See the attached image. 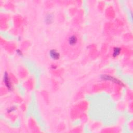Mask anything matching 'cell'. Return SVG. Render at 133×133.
<instances>
[{
	"mask_svg": "<svg viewBox=\"0 0 133 133\" xmlns=\"http://www.w3.org/2000/svg\"><path fill=\"white\" fill-rule=\"evenodd\" d=\"M4 79L5 84H6V85L7 86V88H10V82H9V77H8V75H7L6 73H5V74Z\"/></svg>",
	"mask_w": 133,
	"mask_h": 133,
	"instance_id": "3",
	"label": "cell"
},
{
	"mask_svg": "<svg viewBox=\"0 0 133 133\" xmlns=\"http://www.w3.org/2000/svg\"><path fill=\"white\" fill-rule=\"evenodd\" d=\"M50 56L51 58L55 59V60H57V59H58L59 57H60L59 53H58L55 50H50Z\"/></svg>",
	"mask_w": 133,
	"mask_h": 133,
	"instance_id": "2",
	"label": "cell"
},
{
	"mask_svg": "<svg viewBox=\"0 0 133 133\" xmlns=\"http://www.w3.org/2000/svg\"><path fill=\"white\" fill-rule=\"evenodd\" d=\"M81 39L79 35L71 33L68 35L62 46L64 53L70 58H74L80 53L81 50Z\"/></svg>",
	"mask_w": 133,
	"mask_h": 133,
	"instance_id": "1",
	"label": "cell"
},
{
	"mask_svg": "<svg viewBox=\"0 0 133 133\" xmlns=\"http://www.w3.org/2000/svg\"><path fill=\"white\" fill-rule=\"evenodd\" d=\"M121 51V49L120 48L118 47H115L114 48L113 50V56L115 57H116L117 56H118L119 55Z\"/></svg>",
	"mask_w": 133,
	"mask_h": 133,
	"instance_id": "4",
	"label": "cell"
}]
</instances>
